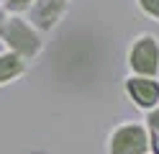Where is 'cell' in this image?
<instances>
[{
    "label": "cell",
    "mask_w": 159,
    "mask_h": 154,
    "mask_svg": "<svg viewBox=\"0 0 159 154\" xmlns=\"http://www.w3.org/2000/svg\"><path fill=\"white\" fill-rule=\"evenodd\" d=\"M136 8H139V13L146 16V18H152L159 23V0H136Z\"/></svg>",
    "instance_id": "52a82bcc"
},
{
    "label": "cell",
    "mask_w": 159,
    "mask_h": 154,
    "mask_svg": "<svg viewBox=\"0 0 159 154\" xmlns=\"http://www.w3.org/2000/svg\"><path fill=\"white\" fill-rule=\"evenodd\" d=\"M141 123L146 126V131H149V133H159V105H157V108H152V110H146Z\"/></svg>",
    "instance_id": "9c48e42d"
},
{
    "label": "cell",
    "mask_w": 159,
    "mask_h": 154,
    "mask_svg": "<svg viewBox=\"0 0 159 154\" xmlns=\"http://www.w3.org/2000/svg\"><path fill=\"white\" fill-rule=\"evenodd\" d=\"M72 0H36V3L26 10V21L31 23L39 34H52V31L62 23V18L67 16Z\"/></svg>",
    "instance_id": "277c9868"
},
{
    "label": "cell",
    "mask_w": 159,
    "mask_h": 154,
    "mask_svg": "<svg viewBox=\"0 0 159 154\" xmlns=\"http://www.w3.org/2000/svg\"><path fill=\"white\" fill-rule=\"evenodd\" d=\"M149 154H159V133H149Z\"/></svg>",
    "instance_id": "30bf717a"
},
{
    "label": "cell",
    "mask_w": 159,
    "mask_h": 154,
    "mask_svg": "<svg viewBox=\"0 0 159 154\" xmlns=\"http://www.w3.org/2000/svg\"><path fill=\"white\" fill-rule=\"evenodd\" d=\"M0 44H3L5 51H11V54L26 59L31 64V62H36L41 57L46 41H44V34H39L26 21V16H11L8 13V18L0 26Z\"/></svg>",
    "instance_id": "6da1fadb"
},
{
    "label": "cell",
    "mask_w": 159,
    "mask_h": 154,
    "mask_svg": "<svg viewBox=\"0 0 159 154\" xmlns=\"http://www.w3.org/2000/svg\"><path fill=\"white\" fill-rule=\"evenodd\" d=\"M123 95L136 110H152L159 105V77H139V75H126L123 80Z\"/></svg>",
    "instance_id": "5b68a950"
},
{
    "label": "cell",
    "mask_w": 159,
    "mask_h": 154,
    "mask_svg": "<svg viewBox=\"0 0 159 154\" xmlns=\"http://www.w3.org/2000/svg\"><path fill=\"white\" fill-rule=\"evenodd\" d=\"M28 154H49V152H39V149H36V152H28Z\"/></svg>",
    "instance_id": "7c38bea8"
},
{
    "label": "cell",
    "mask_w": 159,
    "mask_h": 154,
    "mask_svg": "<svg viewBox=\"0 0 159 154\" xmlns=\"http://www.w3.org/2000/svg\"><path fill=\"white\" fill-rule=\"evenodd\" d=\"M108 154H149V131L141 121H121L105 136Z\"/></svg>",
    "instance_id": "7a4b0ae2"
},
{
    "label": "cell",
    "mask_w": 159,
    "mask_h": 154,
    "mask_svg": "<svg viewBox=\"0 0 159 154\" xmlns=\"http://www.w3.org/2000/svg\"><path fill=\"white\" fill-rule=\"evenodd\" d=\"M0 3H5V0H0Z\"/></svg>",
    "instance_id": "4fadbf2b"
},
{
    "label": "cell",
    "mask_w": 159,
    "mask_h": 154,
    "mask_svg": "<svg viewBox=\"0 0 159 154\" xmlns=\"http://www.w3.org/2000/svg\"><path fill=\"white\" fill-rule=\"evenodd\" d=\"M34 3H36V0H5L3 8H5L11 16H26V10L31 8Z\"/></svg>",
    "instance_id": "ba28073f"
},
{
    "label": "cell",
    "mask_w": 159,
    "mask_h": 154,
    "mask_svg": "<svg viewBox=\"0 0 159 154\" xmlns=\"http://www.w3.org/2000/svg\"><path fill=\"white\" fill-rule=\"evenodd\" d=\"M5 18H8V10L3 8V3H0V26H3V21H5Z\"/></svg>",
    "instance_id": "8fae6325"
},
{
    "label": "cell",
    "mask_w": 159,
    "mask_h": 154,
    "mask_svg": "<svg viewBox=\"0 0 159 154\" xmlns=\"http://www.w3.org/2000/svg\"><path fill=\"white\" fill-rule=\"evenodd\" d=\"M28 62L21 59V57H16L11 54V51H0V90L8 87V85H13L16 80H21L26 72H28Z\"/></svg>",
    "instance_id": "8992f818"
},
{
    "label": "cell",
    "mask_w": 159,
    "mask_h": 154,
    "mask_svg": "<svg viewBox=\"0 0 159 154\" xmlns=\"http://www.w3.org/2000/svg\"><path fill=\"white\" fill-rule=\"evenodd\" d=\"M128 75L159 77V39L154 34H139L126 49Z\"/></svg>",
    "instance_id": "3957f363"
}]
</instances>
